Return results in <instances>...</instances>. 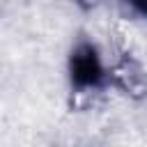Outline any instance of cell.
Wrapping results in <instances>:
<instances>
[{"label":"cell","instance_id":"cell-1","mask_svg":"<svg viewBox=\"0 0 147 147\" xmlns=\"http://www.w3.org/2000/svg\"><path fill=\"white\" fill-rule=\"evenodd\" d=\"M69 78L71 85L83 92L96 90L106 80V67L94 44L80 41L78 46H74L69 55Z\"/></svg>","mask_w":147,"mask_h":147},{"label":"cell","instance_id":"cell-2","mask_svg":"<svg viewBox=\"0 0 147 147\" xmlns=\"http://www.w3.org/2000/svg\"><path fill=\"white\" fill-rule=\"evenodd\" d=\"M108 74L124 94H129L133 99H140V96L147 94V74L142 71V67L133 57L124 55L119 62L113 64V69Z\"/></svg>","mask_w":147,"mask_h":147},{"label":"cell","instance_id":"cell-3","mask_svg":"<svg viewBox=\"0 0 147 147\" xmlns=\"http://www.w3.org/2000/svg\"><path fill=\"white\" fill-rule=\"evenodd\" d=\"M78 7H83V9H94V7H99L101 5V0H74Z\"/></svg>","mask_w":147,"mask_h":147},{"label":"cell","instance_id":"cell-4","mask_svg":"<svg viewBox=\"0 0 147 147\" xmlns=\"http://www.w3.org/2000/svg\"><path fill=\"white\" fill-rule=\"evenodd\" d=\"M131 5H133V9H136L138 14L147 16V0H131Z\"/></svg>","mask_w":147,"mask_h":147}]
</instances>
